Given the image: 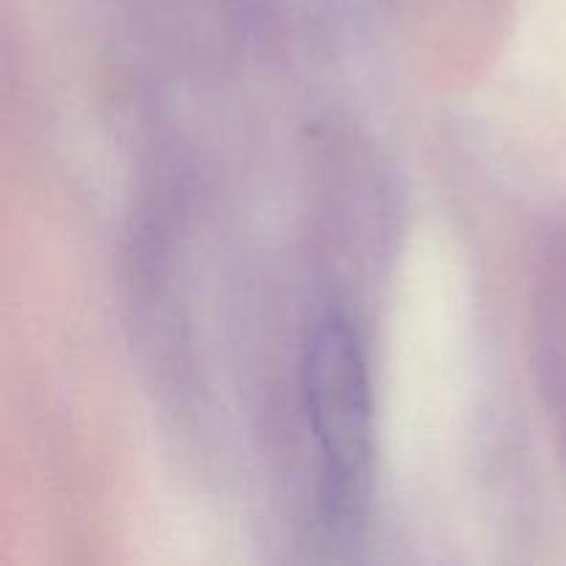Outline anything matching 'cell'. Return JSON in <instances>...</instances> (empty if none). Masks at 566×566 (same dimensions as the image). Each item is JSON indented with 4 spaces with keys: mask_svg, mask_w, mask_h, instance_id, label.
Instances as JSON below:
<instances>
[{
    "mask_svg": "<svg viewBox=\"0 0 566 566\" xmlns=\"http://www.w3.org/2000/svg\"><path fill=\"white\" fill-rule=\"evenodd\" d=\"M302 396L321 457V506L335 525L365 514L374 484V396L357 332L326 315L304 343Z\"/></svg>",
    "mask_w": 566,
    "mask_h": 566,
    "instance_id": "6da1fadb",
    "label": "cell"
}]
</instances>
